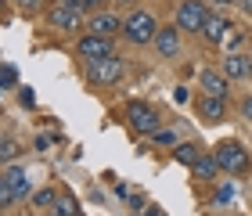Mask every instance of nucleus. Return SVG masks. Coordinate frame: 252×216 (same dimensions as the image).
<instances>
[{"label":"nucleus","instance_id":"obj_1","mask_svg":"<svg viewBox=\"0 0 252 216\" xmlns=\"http://www.w3.org/2000/svg\"><path fill=\"white\" fill-rule=\"evenodd\" d=\"M213 158H216L220 169H227V173H245V169H249V152L242 144H234V141H223L213 152Z\"/></svg>","mask_w":252,"mask_h":216},{"label":"nucleus","instance_id":"obj_2","mask_svg":"<svg viewBox=\"0 0 252 216\" xmlns=\"http://www.w3.org/2000/svg\"><path fill=\"white\" fill-rule=\"evenodd\" d=\"M126 123H130L137 133L152 137V133L158 130V112L152 105H144V101H133V105H126Z\"/></svg>","mask_w":252,"mask_h":216},{"label":"nucleus","instance_id":"obj_3","mask_svg":"<svg viewBox=\"0 0 252 216\" xmlns=\"http://www.w3.org/2000/svg\"><path fill=\"white\" fill-rule=\"evenodd\" d=\"M123 32H126L133 43H148V40H155L158 26H155V18L148 15V11H133V15L123 22Z\"/></svg>","mask_w":252,"mask_h":216},{"label":"nucleus","instance_id":"obj_4","mask_svg":"<svg viewBox=\"0 0 252 216\" xmlns=\"http://www.w3.org/2000/svg\"><path fill=\"white\" fill-rule=\"evenodd\" d=\"M87 79H90V83H97V87H112V83H119V79H123V62H116V58L90 62Z\"/></svg>","mask_w":252,"mask_h":216},{"label":"nucleus","instance_id":"obj_5","mask_svg":"<svg viewBox=\"0 0 252 216\" xmlns=\"http://www.w3.org/2000/svg\"><path fill=\"white\" fill-rule=\"evenodd\" d=\"M205 4L202 0H184L177 11V29H188V32H202V22H205Z\"/></svg>","mask_w":252,"mask_h":216},{"label":"nucleus","instance_id":"obj_6","mask_svg":"<svg viewBox=\"0 0 252 216\" xmlns=\"http://www.w3.org/2000/svg\"><path fill=\"white\" fill-rule=\"evenodd\" d=\"M79 54H83L87 62H105V58H112V40L90 32V36L79 40Z\"/></svg>","mask_w":252,"mask_h":216},{"label":"nucleus","instance_id":"obj_7","mask_svg":"<svg viewBox=\"0 0 252 216\" xmlns=\"http://www.w3.org/2000/svg\"><path fill=\"white\" fill-rule=\"evenodd\" d=\"M155 51L162 54V58H177V51H180V29L177 26L158 29L155 32Z\"/></svg>","mask_w":252,"mask_h":216},{"label":"nucleus","instance_id":"obj_8","mask_svg":"<svg viewBox=\"0 0 252 216\" xmlns=\"http://www.w3.org/2000/svg\"><path fill=\"white\" fill-rule=\"evenodd\" d=\"M227 29H231V22H227L223 15H205V22H202V36L209 40V43H220L223 36H227Z\"/></svg>","mask_w":252,"mask_h":216},{"label":"nucleus","instance_id":"obj_9","mask_svg":"<svg viewBox=\"0 0 252 216\" xmlns=\"http://www.w3.org/2000/svg\"><path fill=\"white\" fill-rule=\"evenodd\" d=\"M223 76L227 79H249L252 76V62L245 54H227L223 58Z\"/></svg>","mask_w":252,"mask_h":216},{"label":"nucleus","instance_id":"obj_10","mask_svg":"<svg viewBox=\"0 0 252 216\" xmlns=\"http://www.w3.org/2000/svg\"><path fill=\"white\" fill-rule=\"evenodd\" d=\"M4 180H7V187L15 191V198H32V187H29L26 173H22V166H7L4 169Z\"/></svg>","mask_w":252,"mask_h":216},{"label":"nucleus","instance_id":"obj_11","mask_svg":"<svg viewBox=\"0 0 252 216\" xmlns=\"http://www.w3.org/2000/svg\"><path fill=\"white\" fill-rule=\"evenodd\" d=\"M79 15H83V11H76V7H54L51 11V22H54V26H58V29H65V32H72V29H79Z\"/></svg>","mask_w":252,"mask_h":216},{"label":"nucleus","instance_id":"obj_12","mask_svg":"<svg viewBox=\"0 0 252 216\" xmlns=\"http://www.w3.org/2000/svg\"><path fill=\"white\" fill-rule=\"evenodd\" d=\"M202 94L205 97H227V76L223 72H202Z\"/></svg>","mask_w":252,"mask_h":216},{"label":"nucleus","instance_id":"obj_13","mask_svg":"<svg viewBox=\"0 0 252 216\" xmlns=\"http://www.w3.org/2000/svg\"><path fill=\"white\" fill-rule=\"evenodd\" d=\"M119 29V18L116 15H94V22H90V32H97V36H108V32H116Z\"/></svg>","mask_w":252,"mask_h":216},{"label":"nucleus","instance_id":"obj_14","mask_svg":"<svg viewBox=\"0 0 252 216\" xmlns=\"http://www.w3.org/2000/svg\"><path fill=\"white\" fill-rule=\"evenodd\" d=\"M54 216H79V206H76V198L68 195V191H62L58 198H54Z\"/></svg>","mask_w":252,"mask_h":216},{"label":"nucleus","instance_id":"obj_15","mask_svg":"<svg viewBox=\"0 0 252 216\" xmlns=\"http://www.w3.org/2000/svg\"><path fill=\"white\" fill-rule=\"evenodd\" d=\"M202 116L216 123V119H223V97H205L202 94Z\"/></svg>","mask_w":252,"mask_h":216},{"label":"nucleus","instance_id":"obj_16","mask_svg":"<svg viewBox=\"0 0 252 216\" xmlns=\"http://www.w3.org/2000/svg\"><path fill=\"white\" fill-rule=\"evenodd\" d=\"M191 169H194V177H202V180H213L220 166H216V158H213V155H198V162H194Z\"/></svg>","mask_w":252,"mask_h":216},{"label":"nucleus","instance_id":"obj_17","mask_svg":"<svg viewBox=\"0 0 252 216\" xmlns=\"http://www.w3.org/2000/svg\"><path fill=\"white\" fill-rule=\"evenodd\" d=\"M173 155H177V162H180V166H194L202 152H198L194 144H177V148H173Z\"/></svg>","mask_w":252,"mask_h":216},{"label":"nucleus","instance_id":"obj_18","mask_svg":"<svg viewBox=\"0 0 252 216\" xmlns=\"http://www.w3.org/2000/svg\"><path fill=\"white\" fill-rule=\"evenodd\" d=\"M152 141H155V144H162V148H177V144H180V133H177V130H169V126H158V130L152 133Z\"/></svg>","mask_w":252,"mask_h":216},{"label":"nucleus","instance_id":"obj_19","mask_svg":"<svg viewBox=\"0 0 252 216\" xmlns=\"http://www.w3.org/2000/svg\"><path fill=\"white\" fill-rule=\"evenodd\" d=\"M22 155V144L11 141V137H0V162H11V158Z\"/></svg>","mask_w":252,"mask_h":216},{"label":"nucleus","instance_id":"obj_20","mask_svg":"<svg viewBox=\"0 0 252 216\" xmlns=\"http://www.w3.org/2000/svg\"><path fill=\"white\" fill-rule=\"evenodd\" d=\"M105 0H62V7H76V11H97Z\"/></svg>","mask_w":252,"mask_h":216},{"label":"nucleus","instance_id":"obj_21","mask_svg":"<svg viewBox=\"0 0 252 216\" xmlns=\"http://www.w3.org/2000/svg\"><path fill=\"white\" fill-rule=\"evenodd\" d=\"M18 83V69L15 65H0V87H15Z\"/></svg>","mask_w":252,"mask_h":216},{"label":"nucleus","instance_id":"obj_22","mask_svg":"<svg viewBox=\"0 0 252 216\" xmlns=\"http://www.w3.org/2000/svg\"><path fill=\"white\" fill-rule=\"evenodd\" d=\"M54 198H58V191H51V187H43V191H36V195H32V202H36V206H54Z\"/></svg>","mask_w":252,"mask_h":216},{"label":"nucleus","instance_id":"obj_23","mask_svg":"<svg viewBox=\"0 0 252 216\" xmlns=\"http://www.w3.org/2000/svg\"><path fill=\"white\" fill-rule=\"evenodd\" d=\"M15 202V191L7 187V180H4V173H0V206H11Z\"/></svg>","mask_w":252,"mask_h":216},{"label":"nucleus","instance_id":"obj_24","mask_svg":"<svg viewBox=\"0 0 252 216\" xmlns=\"http://www.w3.org/2000/svg\"><path fill=\"white\" fill-rule=\"evenodd\" d=\"M231 198H234V187H231V184H223L220 191H216V202H220V206H227Z\"/></svg>","mask_w":252,"mask_h":216},{"label":"nucleus","instance_id":"obj_25","mask_svg":"<svg viewBox=\"0 0 252 216\" xmlns=\"http://www.w3.org/2000/svg\"><path fill=\"white\" fill-rule=\"evenodd\" d=\"M126 202H130L133 213H144V195H126Z\"/></svg>","mask_w":252,"mask_h":216},{"label":"nucleus","instance_id":"obj_26","mask_svg":"<svg viewBox=\"0 0 252 216\" xmlns=\"http://www.w3.org/2000/svg\"><path fill=\"white\" fill-rule=\"evenodd\" d=\"M18 7H22V11H36L40 0H18Z\"/></svg>","mask_w":252,"mask_h":216},{"label":"nucleus","instance_id":"obj_27","mask_svg":"<svg viewBox=\"0 0 252 216\" xmlns=\"http://www.w3.org/2000/svg\"><path fill=\"white\" fill-rule=\"evenodd\" d=\"M242 116L252 123V97H245V105H242Z\"/></svg>","mask_w":252,"mask_h":216},{"label":"nucleus","instance_id":"obj_28","mask_svg":"<svg viewBox=\"0 0 252 216\" xmlns=\"http://www.w3.org/2000/svg\"><path fill=\"white\" fill-rule=\"evenodd\" d=\"M173 101H180V105H184V101H188V90H184V87H177V90H173Z\"/></svg>","mask_w":252,"mask_h":216},{"label":"nucleus","instance_id":"obj_29","mask_svg":"<svg viewBox=\"0 0 252 216\" xmlns=\"http://www.w3.org/2000/svg\"><path fill=\"white\" fill-rule=\"evenodd\" d=\"M137 216H162L158 209H144V213H137Z\"/></svg>","mask_w":252,"mask_h":216},{"label":"nucleus","instance_id":"obj_30","mask_svg":"<svg viewBox=\"0 0 252 216\" xmlns=\"http://www.w3.org/2000/svg\"><path fill=\"white\" fill-rule=\"evenodd\" d=\"M242 7L249 11V15H252V0H242Z\"/></svg>","mask_w":252,"mask_h":216},{"label":"nucleus","instance_id":"obj_31","mask_svg":"<svg viewBox=\"0 0 252 216\" xmlns=\"http://www.w3.org/2000/svg\"><path fill=\"white\" fill-rule=\"evenodd\" d=\"M213 4H220V7H223V4H234V0H213Z\"/></svg>","mask_w":252,"mask_h":216},{"label":"nucleus","instance_id":"obj_32","mask_svg":"<svg viewBox=\"0 0 252 216\" xmlns=\"http://www.w3.org/2000/svg\"><path fill=\"white\" fill-rule=\"evenodd\" d=\"M119 4H130V0H119Z\"/></svg>","mask_w":252,"mask_h":216},{"label":"nucleus","instance_id":"obj_33","mask_svg":"<svg viewBox=\"0 0 252 216\" xmlns=\"http://www.w3.org/2000/svg\"><path fill=\"white\" fill-rule=\"evenodd\" d=\"M0 11H4V0H0Z\"/></svg>","mask_w":252,"mask_h":216}]
</instances>
